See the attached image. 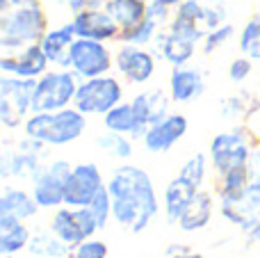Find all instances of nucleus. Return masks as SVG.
Wrapping results in <instances>:
<instances>
[{
	"label": "nucleus",
	"mask_w": 260,
	"mask_h": 258,
	"mask_svg": "<svg viewBox=\"0 0 260 258\" xmlns=\"http://www.w3.org/2000/svg\"><path fill=\"white\" fill-rule=\"evenodd\" d=\"M249 169H251V178H260V146H256L251 153V163H249Z\"/></svg>",
	"instance_id": "nucleus-39"
},
{
	"label": "nucleus",
	"mask_w": 260,
	"mask_h": 258,
	"mask_svg": "<svg viewBox=\"0 0 260 258\" xmlns=\"http://www.w3.org/2000/svg\"><path fill=\"white\" fill-rule=\"evenodd\" d=\"M146 16H151L153 21H157L162 27H167L169 21H171V16H174V7L160 3V0H151L148 7H146Z\"/></svg>",
	"instance_id": "nucleus-38"
},
{
	"label": "nucleus",
	"mask_w": 260,
	"mask_h": 258,
	"mask_svg": "<svg viewBox=\"0 0 260 258\" xmlns=\"http://www.w3.org/2000/svg\"><path fill=\"white\" fill-rule=\"evenodd\" d=\"M76 32H73L71 23L50 27L41 39V48H44L46 57H48L50 67L57 69H71V50L76 44Z\"/></svg>",
	"instance_id": "nucleus-20"
},
{
	"label": "nucleus",
	"mask_w": 260,
	"mask_h": 258,
	"mask_svg": "<svg viewBox=\"0 0 260 258\" xmlns=\"http://www.w3.org/2000/svg\"><path fill=\"white\" fill-rule=\"evenodd\" d=\"M48 30L44 0H0V53L41 44Z\"/></svg>",
	"instance_id": "nucleus-2"
},
{
	"label": "nucleus",
	"mask_w": 260,
	"mask_h": 258,
	"mask_svg": "<svg viewBox=\"0 0 260 258\" xmlns=\"http://www.w3.org/2000/svg\"><path fill=\"white\" fill-rule=\"evenodd\" d=\"M206 91V78L199 69L189 67H174L169 73V96L174 103H192Z\"/></svg>",
	"instance_id": "nucleus-19"
},
{
	"label": "nucleus",
	"mask_w": 260,
	"mask_h": 258,
	"mask_svg": "<svg viewBox=\"0 0 260 258\" xmlns=\"http://www.w3.org/2000/svg\"><path fill=\"white\" fill-rule=\"evenodd\" d=\"M114 69L130 85H146L155 76V53L146 46L121 44L114 50Z\"/></svg>",
	"instance_id": "nucleus-13"
},
{
	"label": "nucleus",
	"mask_w": 260,
	"mask_h": 258,
	"mask_svg": "<svg viewBox=\"0 0 260 258\" xmlns=\"http://www.w3.org/2000/svg\"><path fill=\"white\" fill-rule=\"evenodd\" d=\"M251 73H253V59L251 57H247V55L240 53L235 59H231V64H229V80L233 82V85H242V82L247 80Z\"/></svg>",
	"instance_id": "nucleus-36"
},
{
	"label": "nucleus",
	"mask_w": 260,
	"mask_h": 258,
	"mask_svg": "<svg viewBox=\"0 0 260 258\" xmlns=\"http://www.w3.org/2000/svg\"><path fill=\"white\" fill-rule=\"evenodd\" d=\"M167 30H171L174 35H180L185 39L194 41L201 46L203 37H206V3L201 0H183L178 7L174 9Z\"/></svg>",
	"instance_id": "nucleus-18"
},
{
	"label": "nucleus",
	"mask_w": 260,
	"mask_h": 258,
	"mask_svg": "<svg viewBox=\"0 0 260 258\" xmlns=\"http://www.w3.org/2000/svg\"><path fill=\"white\" fill-rule=\"evenodd\" d=\"M44 3H53V5H59V3H62V5H64L67 0H44Z\"/></svg>",
	"instance_id": "nucleus-42"
},
{
	"label": "nucleus",
	"mask_w": 260,
	"mask_h": 258,
	"mask_svg": "<svg viewBox=\"0 0 260 258\" xmlns=\"http://www.w3.org/2000/svg\"><path fill=\"white\" fill-rule=\"evenodd\" d=\"M171 258H203V256H201V254H192L187 247H183L178 254H171Z\"/></svg>",
	"instance_id": "nucleus-40"
},
{
	"label": "nucleus",
	"mask_w": 260,
	"mask_h": 258,
	"mask_svg": "<svg viewBox=\"0 0 260 258\" xmlns=\"http://www.w3.org/2000/svg\"><path fill=\"white\" fill-rule=\"evenodd\" d=\"M39 213V204L32 197V192H25L21 187H5L0 195V215H12L18 219H32Z\"/></svg>",
	"instance_id": "nucleus-27"
},
{
	"label": "nucleus",
	"mask_w": 260,
	"mask_h": 258,
	"mask_svg": "<svg viewBox=\"0 0 260 258\" xmlns=\"http://www.w3.org/2000/svg\"><path fill=\"white\" fill-rule=\"evenodd\" d=\"M87 208L91 210V215L96 217V222H99V229H105L110 224V219L112 217V197H110V190L108 185L103 187V190L99 192V195L91 199V204L87 206Z\"/></svg>",
	"instance_id": "nucleus-35"
},
{
	"label": "nucleus",
	"mask_w": 260,
	"mask_h": 258,
	"mask_svg": "<svg viewBox=\"0 0 260 258\" xmlns=\"http://www.w3.org/2000/svg\"><path fill=\"white\" fill-rule=\"evenodd\" d=\"M108 185L103 178V172L96 163H78L73 165L71 176L67 183V195H64V206L73 208H87L96 195Z\"/></svg>",
	"instance_id": "nucleus-12"
},
{
	"label": "nucleus",
	"mask_w": 260,
	"mask_h": 258,
	"mask_svg": "<svg viewBox=\"0 0 260 258\" xmlns=\"http://www.w3.org/2000/svg\"><path fill=\"white\" fill-rule=\"evenodd\" d=\"M3 258H14V256H3Z\"/></svg>",
	"instance_id": "nucleus-43"
},
{
	"label": "nucleus",
	"mask_w": 260,
	"mask_h": 258,
	"mask_svg": "<svg viewBox=\"0 0 260 258\" xmlns=\"http://www.w3.org/2000/svg\"><path fill=\"white\" fill-rule=\"evenodd\" d=\"M103 126H105V131L121 133V135H128V137H133V140H142L144 131H146V126L139 121V117L130 101L128 103L121 101L119 105H114L103 117Z\"/></svg>",
	"instance_id": "nucleus-25"
},
{
	"label": "nucleus",
	"mask_w": 260,
	"mask_h": 258,
	"mask_svg": "<svg viewBox=\"0 0 260 258\" xmlns=\"http://www.w3.org/2000/svg\"><path fill=\"white\" fill-rule=\"evenodd\" d=\"M130 103H133L139 121L148 128V126H153V123L162 121V119L169 114V105L174 103V101H171L169 91L157 89L155 87V89H146V91L135 94Z\"/></svg>",
	"instance_id": "nucleus-21"
},
{
	"label": "nucleus",
	"mask_w": 260,
	"mask_h": 258,
	"mask_svg": "<svg viewBox=\"0 0 260 258\" xmlns=\"http://www.w3.org/2000/svg\"><path fill=\"white\" fill-rule=\"evenodd\" d=\"M108 245L99 238H89V240L80 242L73 249V258H108Z\"/></svg>",
	"instance_id": "nucleus-37"
},
{
	"label": "nucleus",
	"mask_w": 260,
	"mask_h": 258,
	"mask_svg": "<svg viewBox=\"0 0 260 258\" xmlns=\"http://www.w3.org/2000/svg\"><path fill=\"white\" fill-rule=\"evenodd\" d=\"M73 165L69 160L55 158L48 165L41 167V172L32 178V197L37 199L39 208L55 210L64 206V195H67V183L71 176Z\"/></svg>",
	"instance_id": "nucleus-8"
},
{
	"label": "nucleus",
	"mask_w": 260,
	"mask_h": 258,
	"mask_svg": "<svg viewBox=\"0 0 260 258\" xmlns=\"http://www.w3.org/2000/svg\"><path fill=\"white\" fill-rule=\"evenodd\" d=\"M37 80L16 76H0V123L7 131L23 128L32 114V99H35Z\"/></svg>",
	"instance_id": "nucleus-5"
},
{
	"label": "nucleus",
	"mask_w": 260,
	"mask_h": 258,
	"mask_svg": "<svg viewBox=\"0 0 260 258\" xmlns=\"http://www.w3.org/2000/svg\"><path fill=\"white\" fill-rule=\"evenodd\" d=\"M121 101H123L121 80L117 76H112V73H108V76L80 80L73 108H78L87 117H105Z\"/></svg>",
	"instance_id": "nucleus-7"
},
{
	"label": "nucleus",
	"mask_w": 260,
	"mask_h": 258,
	"mask_svg": "<svg viewBox=\"0 0 260 258\" xmlns=\"http://www.w3.org/2000/svg\"><path fill=\"white\" fill-rule=\"evenodd\" d=\"M160 3H165V5H169V7H174V9H176L180 3H183V0H160Z\"/></svg>",
	"instance_id": "nucleus-41"
},
{
	"label": "nucleus",
	"mask_w": 260,
	"mask_h": 258,
	"mask_svg": "<svg viewBox=\"0 0 260 258\" xmlns=\"http://www.w3.org/2000/svg\"><path fill=\"white\" fill-rule=\"evenodd\" d=\"M27 251H30L32 258H71L73 256V247L62 242L53 231L35 236L30 240V245H27Z\"/></svg>",
	"instance_id": "nucleus-29"
},
{
	"label": "nucleus",
	"mask_w": 260,
	"mask_h": 258,
	"mask_svg": "<svg viewBox=\"0 0 260 258\" xmlns=\"http://www.w3.org/2000/svg\"><path fill=\"white\" fill-rule=\"evenodd\" d=\"M96 146L105 155L117 160H130V155H133V137L121 135V133H112V131L101 133L96 137Z\"/></svg>",
	"instance_id": "nucleus-32"
},
{
	"label": "nucleus",
	"mask_w": 260,
	"mask_h": 258,
	"mask_svg": "<svg viewBox=\"0 0 260 258\" xmlns=\"http://www.w3.org/2000/svg\"><path fill=\"white\" fill-rule=\"evenodd\" d=\"M87 128V114L78 108H64L55 112H32L23 123V135L46 146H67L80 140Z\"/></svg>",
	"instance_id": "nucleus-3"
},
{
	"label": "nucleus",
	"mask_w": 260,
	"mask_h": 258,
	"mask_svg": "<svg viewBox=\"0 0 260 258\" xmlns=\"http://www.w3.org/2000/svg\"><path fill=\"white\" fill-rule=\"evenodd\" d=\"M219 213L226 222L235 224L244 233L260 229V178H251L240 197L219 201Z\"/></svg>",
	"instance_id": "nucleus-11"
},
{
	"label": "nucleus",
	"mask_w": 260,
	"mask_h": 258,
	"mask_svg": "<svg viewBox=\"0 0 260 258\" xmlns=\"http://www.w3.org/2000/svg\"><path fill=\"white\" fill-rule=\"evenodd\" d=\"M30 240L32 233L23 219L0 215V256H16L18 251L27 249Z\"/></svg>",
	"instance_id": "nucleus-24"
},
{
	"label": "nucleus",
	"mask_w": 260,
	"mask_h": 258,
	"mask_svg": "<svg viewBox=\"0 0 260 258\" xmlns=\"http://www.w3.org/2000/svg\"><path fill=\"white\" fill-rule=\"evenodd\" d=\"M71 27L80 39H96V41H119L121 25L114 21V16L105 7H85L80 12H73Z\"/></svg>",
	"instance_id": "nucleus-14"
},
{
	"label": "nucleus",
	"mask_w": 260,
	"mask_h": 258,
	"mask_svg": "<svg viewBox=\"0 0 260 258\" xmlns=\"http://www.w3.org/2000/svg\"><path fill=\"white\" fill-rule=\"evenodd\" d=\"M50 231L76 249L80 242L94 238L101 231L96 217L89 208H73V206H59L50 217Z\"/></svg>",
	"instance_id": "nucleus-9"
},
{
	"label": "nucleus",
	"mask_w": 260,
	"mask_h": 258,
	"mask_svg": "<svg viewBox=\"0 0 260 258\" xmlns=\"http://www.w3.org/2000/svg\"><path fill=\"white\" fill-rule=\"evenodd\" d=\"M251 142H249V133L244 126L231 128V131L217 133L210 142L208 149V158H210V167L215 169L217 176L221 174L235 172V169L249 167L251 163Z\"/></svg>",
	"instance_id": "nucleus-6"
},
{
	"label": "nucleus",
	"mask_w": 260,
	"mask_h": 258,
	"mask_svg": "<svg viewBox=\"0 0 260 258\" xmlns=\"http://www.w3.org/2000/svg\"><path fill=\"white\" fill-rule=\"evenodd\" d=\"M48 69H50V62L46 57L41 44H32V46H25V48L0 53V71L7 73V76L37 80Z\"/></svg>",
	"instance_id": "nucleus-17"
},
{
	"label": "nucleus",
	"mask_w": 260,
	"mask_h": 258,
	"mask_svg": "<svg viewBox=\"0 0 260 258\" xmlns=\"http://www.w3.org/2000/svg\"><path fill=\"white\" fill-rule=\"evenodd\" d=\"M212 208H215V197L210 190L201 187V190L194 195V199L189 201V206L185 208V213L180 215L178 229L183 233H197L201 229H206L212 219Z\"/></svg>",
	"instance_id": "nucleus-23"
},
{
	"label": "nucleus",
	"mask_w": 260,
	"mask_h": 258,
	"mask_svg": "<svg viewBox=\"0 0 260 258\" xmlns=\"http://www.w3.org/2000/svg\"><path fill=\"white\" fill-rule=\"evenodd\" d=\"M112 197V217L133 233H142L160 213V201L146 169L137 165H119L108 178Z\"/></svg>",
	"instance_id": "nucleus-1"
},
{
	"label": "nucleus",
	"mask_w": 260,
	"mask_h": 258,
	"mask_svg": "<svg viewBox=\"0 0 260 258\" xmlns=\"http://www.w3.org/2000/svg\"><path fill=\"white\" fill-rule=\"evenodd\" d=\"M146 3H151V0H146Z\"/></svg>",
	"instance_id": "nucleus-44"
},
{
	"label": "nucleus",
	"mask_w": 260,
	"mask_h": 258,
	"mask_svg": "<svg viewBox=\"0 0 260 258\" xmlns=\"http://www.w3.org/2000/svg\"><path fill=\"white\" fill-rule=\"evenodd\" d=\"M199 192V187H194L192 183H187L185 178L176 176L167 183L165 187V215L167 222L176 224L180 219V215L185 213V208L189 206V201L194 199V195Z\"/></svg>",
	"instance_id": "nucleus-26"
},
{
	"label": "nucleus",
	"mask_w": 260,
	"mask_h": 258,
	"mask_svg": "<svg viewBox=\"0 0 260 258\" xmlns=\"http://www.w3.org/2000/svg\"><path fill=\"white\" fill-rule=\"evenodd\" d=\"M46 144L25 137L14 151H5L3 160H0V174L3 178L21 176V178H35L41 172V153H44Z\"/></svg>",
	"instance_id": "nucleus-15"
},
{
	"label": "nucleus",
	"mask_w": 260,
	"mask_h": 258,
	"mask_svg": "<svg viewBox=\"0 0 260 258\" xmlns=\"http://www.w3.org/2000/svg\"><path fill=\"white\" fill-rule=\"evenodd\" d=\"M80 78L71 69H48L41 78H37L32 112H55V110L71 108L76 101V91Z\"/></svg>",
	"instance_id": "nucleus-4"
},
{
	"label": "nucleus",
	"mask_w": 260,
	"mask_h": 258,
	"mask_svg": "<svg viewBox=\"0 0 260 258\" xmlns=\"http://www.w3.org/2000/svg\"><path fill=\"white\" fill-rule=\"evenodd\" d=\"M189 121L185 114L180 112H169L162 121L153 123L144 131L142 135V146L148 153H167L171 151L185 135H187Z\"/></svg>",
	"instance_id": "nucleus-16"
},
{
	"label": "nucleus",
	"mask_w": 260,
	"mask_h": 258,
	"mask_svg": "<svg viewBox=\"0 0 260 258\" xmlns=\"http://www.w3.org/2000/svg\"><path fill=\"white\" fill-rule=\"evenodd\" d=\"M208 165H210V158H208L206 153H194V155H189L183 163V167L178 169V176L201 190L208 181Z\"/></svg>",
	"instance_id": "nucleus-33"
},
{
	"label": "nucleus",
	"mask_w": 260,
	"mask_h": 258,
	"mask_svg": "<svg viewBox=\"0 0 260 258\" xmlns=\"http://www.w3.org/2000/svg\"><path fill=\"white\" fill-rule=\"evenodd\" d=\"M160 30H165L160 23L153 21L151 16H144L139 23H135V25L121 30V35H119V44L148 46V44H153V41H155V37L160 35Z\"/></svg>",
	"instance_id": "nucleus-30"
},
{
	"label": "nucleus",
	"mask_w": 260,
	"mask_h": 258,
	"mask_svg": "<svg viewBox=\"0 0 260 258\" xmlns=\"http://www.w3.org/2000/svg\"><path fill=\"white\" fill-rule=\"evenodd\" d=\"M155 50L167 64L174 67H185V64L192 62L194 53H197V46L194 41L185 39L180 35H174L171 30H160V35L155 37Z\"/></svg>",
	"instance_id": "nucleus-22"
},
{
	"label": "nucleus",
	"mask_w": 260,
	"mask_h": 258,
	"mask_svg": "<svg viewBox=\"0 0 260 258\" xmlns=\"http://www.w3.org/2000/svg\"><path fill=\"white\" fill-rule=\"evenodd\" d=\"M114 69V53L105 41L96 39H80L78 37L71 50V71L80 80L87 78L108 76Z\"/></svg>",
	"instance_id": "nucleus-10"
},
{
	"label": "nucleus",
	"mask_w": 260,
	"mask_h": 258,
	"mask_svg": "<svg viewBox=\"0 0 260 258\" xmlns=\"http://www.w3.org/2000/svg\"><path fill=\"white\" fill-rule=\"evenodd\" d=\"M238 48L240 53L251 57L253 62H260V12L251 14L244 21L242 30L238 35Z\"/></svg>",
	"instance_id": "nucleus-31"
},
{
	"label": "nucleus",
	"mask_w": 260,
	"mask_h": 258,
	"mask_svg": "<svg viewBox=\"0 0 260 258\" xmlns=\"http://www.w3.org/2000/svg\"><path fill=\"white\" fill-rule=\"evenodd\" d=\"M103 7L112 14L114 21L121 25V30H126L146 16L148 3L146 0H105Z\"/></svg>",
	"instance_id": "nucleus-28"
},
{
	"label": "nucleus",
	"mask_w": 260,
	"mask_h": 258,
	"mask_svg": "<svg viewBox=\"0 0 260 258\" xmlns=\"http://www.w3.org/2000/svg\"><path fill=\"white\" fill-rule=\"evenodd\" d=\"M233 37H235V25L233 23H224V25L206 32V37H203V41H201V50L206 55H212V53H217L219 48H224Z\"/></svg>",
	"instance_id": "nucleus-34"
}]
</instances>
